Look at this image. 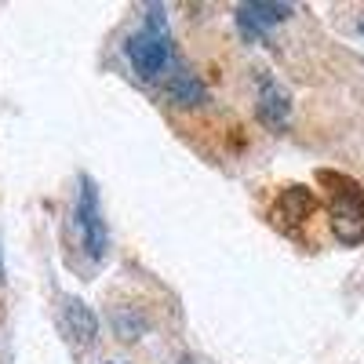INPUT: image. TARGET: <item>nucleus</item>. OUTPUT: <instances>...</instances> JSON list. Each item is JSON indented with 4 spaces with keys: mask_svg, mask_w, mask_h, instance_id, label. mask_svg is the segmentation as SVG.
Returning a JSON list of instances; mask_svg holds the SVG:
<instances>
[{
    "mask_svg": "<svg viewBox=\"0 0 364 364\" xmlns=\"http://www.w3.org/2000/svg\"><path fill=\"white\" fill-rule=\"evenodd\" d=\"M124 55H128L132 70L142 80H149V84H168L175 73L186 70V66L178 63V55H175L168 15H164L161 4H154V8L146 11L142 26L135 29V33L128 37V44H124Z\"/></svg>",
    "mask_w": 364,
    "mask_h": 364,
    "instance_id": "1",
    "label": "nucleus"
},
{
    "mask_svg": "<svg viewBox=\"0 0 364 364\" xmlns=\"http://www.w3.org/2000/svg\"><path fill=\"white\" fill-rule=\"evenodd\" d=\"M321 182L328 186V223L339 245L353 248L364 240V186L350 175L321 171Z\"/></svg>",
    "mask_w": 364,
    "mask_h": 364,
    "instance_id": "2",
    "label": "nucleus"
},
{
    "mask_svg": "<svg viewBox=\"0 0 364 364\" xmlns=\"http://www.w3.org/2000/svg\"><path fill=\"white\" fill-rule=\"evenodd\" d=\"M73 226L80 237V248L87 252L91 262H102L106 248H109V230L102 219V208H99V190L87 175L80 178V193H77V208H73Z\"/></svg>",
    "mask_w": 364,
    "mask_h": 364,
    "instance_id": "3",
    "label": "nucleus"
},
{
    "mask_svg": "<svg viewBox=\"0 0 364 364\" xmlns=\"http://www.w3.org/2000/svg\"><path fill=\"white\" fill-rule=\"evenodd\" d=\"M295 8L291 4H273V0H248L237 8V26L248 41H262L273 26H281Z\"/></svg>",
    "mask_w": 364,
    "mask_h": 364,
    "instance_id": "4",
    "label": "nucleus"
},
{
    "mask_svg": "<svg viewBox=\"0 0 364 364\" xmlns=\"http://www.w3.org/2000/svg\"><path fill=\"white\" fill-rule=\"evenodd\" d=\"M259 120L266 128H284L288 124V117H291V95H288V87L277 80V77H269V73H259Z\"/></svg>",
    "mask_w": 364,
    "mask_h": 364,
    "instance_id": "5",
    "label": "nucleus"
},
{
    "mask_svg": "<svg viewBox=\"0 0 364 364\" xmlns=\"http://www.w3.org/2000/svg\"><path fill=\"white\" fill-rule=\"evenodd\" d=\"M317 211V197H314V190H306V186H288L281 197H277V204H273V219H281V223H306L310 215Z\"/></svg>",
    "mask_w": 364,
    "mask_h": 364,
    "instance_id": "6",
    "label": "nucleus"
},
{
    "mask_svg": "<svg viewBox=\"0 0 364 364\" xmlns=\"http://www.w3.org/2000/svg\"><path fill=\"white\" fill-rule=\"evenodd\" d=\"M63 324L73 336V343H80V346H91L95 336H99V317L91 314V306H84L80 299H66L63 302Z\"/></svg>",
    "mask_w": 364,
    "mask_h": 364,
    "instance_id": "7",
    "label": "nucleus"
},
{
    "mask_svg": "<svg viewBox=\"0 0 364 364\" xmlns=\"http://www.w3.org/2000/svg\"><path fill=\"white\" fill-rule=\"evenodd\" d=\"M164 91H168V99H171V102H182V106H197V102H204V84H200L190 70L175 73V77L164 84Z\"/></svg>",
    "mask_w": 364,
    "mask_h": 364,
    "instance_id": "8",
    "label": "nucleus"
},
{
    "mask_svg": "<svg viewBox=\"0 0 364 364\" xmlns=\"http://www.w3.org/2000/svg\"><path fill=\"white\" fill-rule=\"evenodd\" d=\"M178 364H197V360H193V357H182V360H178Z\"/></svg>",
    "mask_w": 364,
    "mask_h": 364,
    "instance_id": "9",
    "label": "nucleus"
},
{
    "mask_svg": "<svg viewBox=\"0 0 364 364\" xmlns=\"http://www.w3.org/2000/svg\"><path fill=\"white\" fill-rule=\"evenodd\" d=\"M357 29H360V33H364V18H360V22H357Z\"/></svg>",
    "mask_w": 364,
    "mask_h": 364,
    "instance_id": "10",
    "label": "nucleus"
},
{
    "mask_svg": "<svg viewBox=\"0 0 364 364\" xmlns=\"http://www.w3.org/2000/svg\"><path fill=\"white\" fill-rule=\"evenodd\" d=\"M0 281H4V266H0Z\"/></svg>",
    "mask_w": 364,
    "mask_h": 364,
    "instance_id": "11",
    "label": "nucleus"
}]
</instances>
